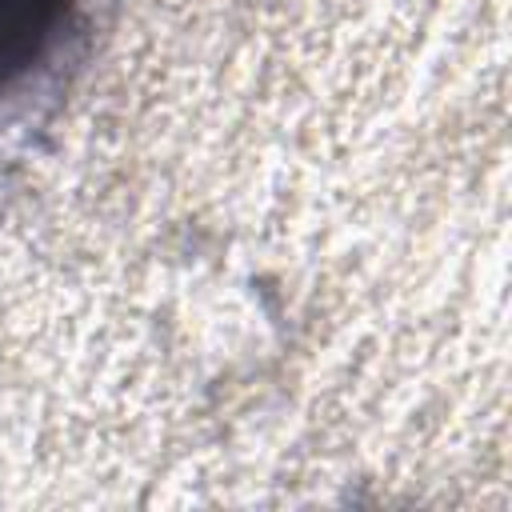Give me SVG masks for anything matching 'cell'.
<instances>
[{
    "label": "cell",
    "instance_id": "1",
    "mask_svg": "<svg viewBox=\"0 0 512 512\" xmlns=\"http://www.w3.org/2000/svg\"><path fill=\"white\" fill-rule=\"evenodd\" d=\"M64 16L68 0H0V92L48 52Z\"/></svg>",
    "mask_w": 512,
    "mask_h": 512
}]
</instances>
